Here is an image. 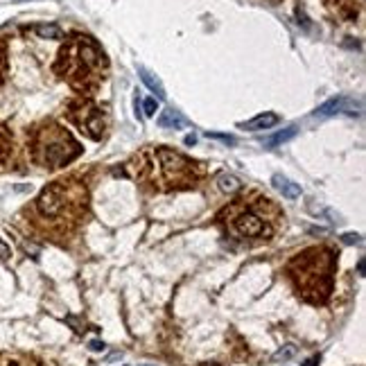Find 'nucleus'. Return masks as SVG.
<instances>
[{
	"label": "nucleus",
	"instance_id": "f257e3e1",
	"mask_svg": "<svg viewBox=\"0 0 366 366\" xmlns=\"http://www.w3.org/2000/svg\"><path fill=\"white\" fill-rule=\"evenodd\" d=\"M54 70L64 79H68L73 88L91 91L104 79L107 59L88 36H73L59 52Z\"/></svg>",
	"mask_w": 366,
	"mask_h": 366
},
{
	"label": "nucleus",
	"instance_id": "f03ea898",
	"mask_svg": "<svg viewBox=\"0 0 366 366\" xmlns=\"http://www.w3.org/2000/svg\"><path fill=\"white\" fill-rule=\"evenodd\" d=\"M79 151H82V147L73 140V136L66 129L52 124L41 131L39 145H36V158L45 167H61L73 158H77Z\"/></svg>",
	"mask_w": 366,
	"mask_h": 366
},
{
	"label": "nucleus",
	"instance_id": "7ed1b4c3",
	"mask_svg": "<svg viewBox=\"0 0 366 366\" xmlns=\"http://www.w3.org/2000/svg\"><path fill=\"white\" fill-rule=\"evenodd\" d=\"M79 190H84V188L82 186H66V181L52 183V186H48L39 195V201H36L39 213H41V215H45V217H59L66 208H68V206H73V204L86 206V199L70 201V199H73V195H77Z\"/></svg>",
	"mask_w": 366,
	"mask_h": 366
},
{
	"label": "nucleus",
	"instance_id": "20e7f679",
	"mask_svg": "<svg viewBox=\"0 0 366 366\" xmlns=\"http://www.w3.org/2000/svg\"><path fill=\"white\" fill-rule=\"evenodd\" d=\"M156 156L161 161L163 176L170 186H190L197 181V163H192L190 158L181 156L172 149H165V147L156 151Z\"/></svg>",
	"mask_w": 366,
	"mask_h": 366
},
{
	"label": "nucleus",
	"instance_id": "39448f33",
	"mask_svg": "<svg viewBox=\"0 0 366 366\" xmlns=\"http://www.w3.org/2000/svg\"><path fill=\"white\" fill-rule=\"evenodd\" d=\"M70 120L77 124L79 131L86 133V136L93 138V140H100L104 133V127H107V124H104V118H102V111H100L93 102H88V100L73 104V109H70Z\"/></svg>",
	"mask_w": 366,
	"mask_h": 366
},
{
	"label": "nucleus",
	"instance_id": "423d86ee",
	"mask_svg": "<svg viewBox=\"0 0 366 366\" xmlns=\"http://www.w3.org/2000/svg\"><path fill=\"white\" fill-rule=\"evenodd\" d=\"M231 226H233V231L238 235H242V238H262V235L271 233L269 226L262 222V217H258L255 213H249V210L235 215L233 220H231Z\"/></svg>",
	"mask_w": 366,
	"mask_h": 366
},
{
	"label": "nucleus",
	"instance_id": "0eeeda50",
	"mask_svg": "<svg viewBox=\"0 0 366 366\" xmlns=\"http://www.w3.org/2000/svg\"><path fill=\"white\" fill-rule=\"evenodd\" d=\"M280 118L276 113H262V116H255L253 120H246V122H240V129H246V131H260V129H269L273 127Z\"/></svg>",
	"mask_w": 366,
	"mask_h": 366
},
{
	"label": "nucleus",
	"instance_id": "6e6552de",
	"mask_svg": "<svg viewBox=\"0 0 366 366\" xmlns=\"http://www.w3.org/2000/svg\"><path fill=\"white\" fill-rule=\"evenodd\" d=\"M138 75H140L142 84L149 88L151 93H156L158 100H165V86H163V82L156 77V75L151 73V70H147L145 66H138Z\"/></svg>",
	"mask_w": 366,
	"mask_h": 366
},
{
	"label": "nucleus",
	"instance_id": "1a4fd4ad",
	"mask_svg": "<svg viewBox=\"0 0 366 366\" xmlns=\"http://www.w3.org/2000/svg\"><path fill=\"white\" fill-rule=\"evenodd\" d=\"M271 186L278 192H283V197H287V199H296V197H301V188L283 174H273L271 176Z\"/></svg>",
	"mask_w": 366,
	"mask_h": 366
},
{
	"label": "nucleus",
	"instance_id": "9d476101",
	"mask_svg": "<svg viewBox=\"0 0 366 366\" xmlns=\"http://www.w3.org/2000/svg\"><path fill=\"white\" fill-rule=\"evenodd\" d=\"M186 124H188V120L179 111H174V109H165L158 116V127L161 129H183Z\"/></svg>",
	"mask_w": 366,
	"mask_h": 366
},
{
	"label": "nucleus",
	"instance_id": "9b49d317",
	"mask_svg": "<svg viewBox=\"0 0 366 366\" xmlns=\"http://www.w3.org/2000/svg\"><path fill=\"white\" fill-rule=\"evenodd\" d=\"M328 5L335 7L337 16H342L344 20H353L360 9V0H328Z\"/></svg>",
	"mask_w": 366,
	"mask_h": 366
},
{
	"label": "nucleus",
	"instance_id": "f8f14e48",
	"mask_svg": "<svg viewBox=\"0 0 366 366\" xmlns=\"http://www.w3.org/2000/svg\"><path fill=\"white\" fill-rule=\"evenodd\" d=\"M344 100L346 98H332L328 102H323L321 107L314 111V118H330V116H337V113L344 111Z\"/></svg>",
	"mask_w": 366,
	"mask_h": 366
},
{
	"label": "nucleus",
	"instance_id": "ddd939ff",
	"mask_svg": "<svg viewBox=\"0 0 366 366\" xmlns=\"http://www.w3.org/2000/svg\"><path fill=\"white\" fill-rule=\"evenodd\" d=\"M296 133H298V129H296V127H287V129H283V131L273 133L271 138H264V140H262V145H264V147H276V145H283V142L292 140V138L296 136Z\"/></svg>",
	"mask_w": 366,
	"mask_h": 366
},
{
	"label": "nucleus",
	"instance_id": "4468645a",
	"mask_svg": "<svg viewBox=\"0 0 366 366\" xmlns=\"http://www.w3.org/2000/svg\"><path fill=\"white\" fill-rule=\"evenodd\" d=\"M34 32L36 36H41V39H61L64 36V32H61V27L59 25H52V23H45V25H34Z\"/></svg>",
	"mask_w": 366,
	"mask_h": 366
},
{
	"label": "nucleus",
	"instance_id": "2eb2a0df",
	"mask_svg": "<svg viewBox=\"0 0 366 366\" xmlns=\"http://www.w3.org/2000/svg\"><path fill=\"white\" fill-rule=\"evenodd\" d=\"M217 186H220V190H224V192H235L240 188V181H238V176H233V174H220Z\"/></svg>",
	"mask_w": 366,
	"mask_h": 366
},
{
	"label": "nucleus",
	"instance_id": "dca6fc26",
	"mask_svg": "<svg viewBox=\"0 0 366 366\" xmlns=\"http://www.w3.org/2000/svg\"><path fill=\"white\" fill-rule=\"evenodd\" d=\"M296 355V346L294 344H287V346H283L280 351H276V355H273V360H289V357Z\"/></svg>",
	"mask_w": 366,
	"mask_h": 366
},
{
	"label": "nucleus",
	"instance_id": "f3484780",
	"mask_svg": "<svg viewBox=\"0 0 366 366\" xmlns=\"http://www.w3.org/2000/svg\"><path fill=\"white\" fill-rule=\"evenodd\" d=\"M342 242L344 244H362V235L360 233H346V235H342Z\"/></svg>",
	"mask_w": 366,
	"mask_h": 366
},
{
	"label": "nucleus",
	"instance_id": "a211bd4d",
	"mask_svg": "<svg viewBox=\"0 0 366 366\" xmlns=\"http://www.w3.org/2000/svg\"><path fill=\"white\" fill-rule=\"evenodd\" d=\"M208 138H217V140H222V142H229V145H235V138L233 136H226V133H206Z\"/></svg>",
	"mask_w": 366,
	"mask_h": 366
},
{
	"label": "nucleus",
	"instance_id": "6ab92c4d",
	"mask_svg": "<svg viewBox=\"0 0 366 366\" xmlns=\"http://www.w3.org/2000/svg\"><path fill=\"white\" fill-rule=\"evenodd\" d=\"M142 107H145V116H154V113H156V100H154V98L145 100Z\"/></svg>",
	"mask_w": 366,
	"mask_h": 366
},
{
	"label": "nucleus",
	"instance_id": "aec40b11",
	"mask_svg": "<svg viewBox=\"0 0 366 366\" xmlns=\"http://www.w3.org/2000/svg\"><path fill=\"white\" fill-rule=\"evenodd\" d=\"M9 255H11L9 244H5L2 240H0V260H9Z\"/></svg>",
	"mask_w": 366,
	"mask_h": 366
},
{
	"label": "nucleus",
	"instance_id": "412c9836",
	"mask_svg": "<svg viewBox=\"0 0 366 366\" xmlns=\"http://www.w3.org/2000/svg\"><path fill=\"white\" fill-rule=\"evenodd\" d=\"M88 348H91L93 353H100V351H104V348H107V344L100 342V339H93V342L88 344Z\"/></svg>",
	"mask_w": 366,
	"mask_h": 366
},
{
	"label": "nucleus",
	"instance_id": "4be33fe9",
	"mask_svg": "<svg viewBox=\"0 0 366 366\" xmlns=\"http://www.w3.org/2000/svg\"><path fill=\"white\" fill-rule=\"evenodd\" d=\"M317 364H319V355L317 357H310V360L303 362V366H317Z\"/></svg>",
	"mask_w": 366,
	"mask_h": 366
},
{
	"label": "nucleus",
	"instance_id": "5701e85b",
	"mask_svg": "<svg viewBox=\"0 0 366 366\" xmlns=\"http://www.w3.org/2000/svg\"><path fill=\"white\" fill-rule=\"evenodd\" d=\"M183 142H186V145H195V142H197V136H186V140H183Z\"/></svg>",
	"mask_w": 366,
	"mask_h": 366
},
{
	"label": "nucleus",
	"instance_id": "b1692460",
	"mask_svg": "<svg viewBox=\"0 0 366 366\" xmlns=\"http://www.w3.org/2000/svg\"><path fill=\"white\" fill-rule=\"evenodd\" d=\"M2 66H5V59H2V52H0V73H2Z\"/></svg>",
	"mask_w": 366,
	"mask_h": 366
},
{
	"label": "nucleus",
	"instance_id": "393cba45",
	"mask_svg": "<svg viewBox=\"0 0 366 366\" xmlns=\"http://www.w3.org/2000/svg\"><path fill=\"white\" fill-rule=\"evenodd\" d=\"M145 366H154V364H145Z\"/></svg>",
	"mask_w": 366,
	"mask_h": 366
},
{
	"label": "nucleus",
	"instance_id": "a878e982",
	"mask_svg": "<svg viewBox=\"0 0 366 366\" xmlns=\"http://www.w3.org/2000/svg\"><path fill=\"white\" fill-rule=\"evenodd\" d=\"M18 2H20V0H18Z\"/></svg>",
	"mask_w": 366,
	"mask_h": 366
}]
</instances>
